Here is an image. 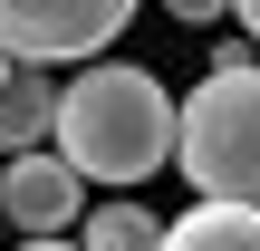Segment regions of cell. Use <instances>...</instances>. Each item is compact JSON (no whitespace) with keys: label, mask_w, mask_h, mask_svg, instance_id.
I'll return each mask as SVG.
<instances>
[{"label":"cell","mask_w":260,"mask_h":251,"mask_svg":"<svg viewBox=\"0 0 260 251\" xmlns=\"http://www.w3.org/2000/svg\"><path fill=\"white\" fill-rule=\"evenodd\" d=\"M164 10H174V19H183V29H212V19H222V10H232V0H164Z\"/></svg>","instance_id":"ba28073f"},{"label":"cell","mask_w":260,"mask_h":251,"mask_svg":"<svg viewBox=\"0 0 260 251\" xmlns=\"http://www.w3.org/2000/svg\"><path fill=\"white\" fill-rule=\"evenodd\" d=\"M232 19H241V39H260V0H232Z\"/></svg>","instance_id":"30bf717a"},{"label":"cell","mask_w":260,"mask_h":251,"mask_svg":"<svg viewBox=\"0 0 260 251\" xmlns=\"http://www.w3.org/2000/svg\"><path fill=\"white\" fill-rule=\"evenodd\" d=\"M164 251H260V203H222V193H203L183 222H164Z\"/></svg>","instance_id":"8992f818"},{"label":"cell","mask_w":260,"mask_h":251,"mask_svg":"<svg viewBox=\"0 0 260 251\" xmlns=\"http://www.w3.org/2000/svg\"><path fill=\"white\" fill-rule=\"evenodd\" d=\"M0 213H10V232H77L87 222V174L58 145H29V155L0 164Z\"/></svg>","instance_id":"277c9868"},{"label":"cell","mask_w":260,"mask_h":251,"mask_svg":"<svg viewBox=\"0 0 260 251\" xmlns=\"http://www.w3.org/2000/svg\"><path fill=\"white\" fill-rule=\"evenodd\" d=\"M10 251H87V242H77V232H19Z\"/></svg>","instance_id":"9c48e42d"},{"label":"cell","mask_w":260,"mask_h":251,"mask_svg":"<svg viewBox=\"0 0 260 251\" xmlns=\"http://www.w3.org/2000/svg\"><path fill=\"white\" fill-rule=\"evenodd\" d=\"M125 19H135V0H0V48L68 68V58H96Z\"/></svg>","instance_id":"3957f363"},{"label":"cell","mask_w":260,"mask_h":251,"mask_svg":"<svg viewBox=\"0 0 260 251\" xmlns=\"http://www.w3.org/2000/svg\"><path fill=\"white\" fill-rule=\"evenodd\" d=\"M174 126H183V106L164 97V77L154 68H135V58H87L68 87H58V126H48V145L87 174V184H145V174H164L174 164Z\"/></svg>","instance_id":"6da1fadb"},{"label":"cell","mask_w":260,"mask_h":251,"mask_svg":"<svg viewBox=\"0 0 260 251\" xmlns=\"http://www.w3.org/2000/svg\"><path fill=\"white\" fill-rule=\"evenodd\" d=\"M48 126H58V77H48V58H10V48H0V155L48 145Z\"/></svg>","instance_id":"5b68a950"},{"label":"cell","mask_w":260,"mask_h":251,"mask_svg":"<svg viewBox=\"0 0 260 251\" xmlns=\"http://www.w3.org/2000/svg\"><path fill=\"white\" fill-rule=\"evenodd\" d=\"M174 164L193 193L260 203V58L251 48H222L203 68V87L183 97V126H174Z\"/></svg>","instance_id":"7a4b0ae2"},{"label":"cell","mask_w":260,"mask_h":251,"mask_svg":"<svg viewBox=\"0 0 260 251\" xmlns=\"http://www.w3.org/2000/svg\"><path fill=\"white\" fill-rule=\"evenodd\" d=\"M0 232H10V213H0Z\"/></svg>","instance_id":"8fae6325"},{"label":"cell","mask_w":260,"mask_h":251,"mask_svg":"<svg viewBox=\"0 0 260 251\" xmlns=\"http://www.w3.org/2000/svg\"><path fill=\"white\" fill-rule=\"evenodd\" d=\"M77 242L87 251H164V222H154L145 203H96V213L77 222Z\"/></svg>","instance_id":"52a82bcc"}]
</instances>
